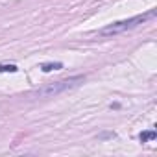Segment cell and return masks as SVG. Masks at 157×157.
<instances>
[{
  "mask_svg": "<svg viewBox=\"0 0 157 157\" xmlns=\"http://www.w3.org/2000/svg\"><path fill=\"white\" fill-rule=\"evenodd\" d=\"M153 17H155V11L151 10V11H148V13L135 15V17H131V19H124V21H118V22H113V24L102 28V30L98 32V35H100V37H111V35H117V33H124V32H128V30L137 28L139 24H144L146 21H150V19H153Z\"/></svg>",
  "mask_w": 157,
  "mask_h": 157,
  "instance_id": "cell-1",
  "label": "cell"
},
{
  "mask_svg": "<svg viewBox=\"0 0 157 157\" xmlns=\"http://www.w3.org/2000/svg\"><path fill=\"white\" fill-rule=\"evenodd\" d=\"M83 82H85V76H72V78H67V80H59V82H56V83H48V85L37 89V91L33 93V96H37V98L56 96V94H61V93H65V91H68V89L78 87V85L83 83Z\"/></svg>",
  "mask_w": 157,
  "mask_h": 157,
  "instance_id": "cell-2",
  "label": "cell"
},
{
  "mask_svg": "<svg viewBox=\"0 0 157 157\" xmlns=\"http://www.w3.org/2000/svg\"><path fill=\"white\" fill-rule=\"evenodd\" d=\"M41 68H43V72H50V70H59V68H63V65H61V63H44V65H41Z\"/></svg>",
  "mask_w": 157,
  "mask_h": 157,
  "instance_id": "cell-3",
  "label": "cell"
},
{
  "mask_svg": "<svg viewBox=\"0 0 157 157\" xmlns=\"http://www.w3.org/2000/svg\"><path fill=\"white\" fill-rule=\"evenodd\" d=\"M155 137H157V133H155L153 129H151V131H142V133L139 135V139H140L142 142H148V140H153Z\"/></svg>",
  "mask_w": 157,
  "mask_h": 157,
  "instance_id": "cell-4",
  "label": "cell"
},
{
  "mask_svg": "<svg viewBox=\"0 0 157 157\" xmlns=\"http://www.w3.org/2000/svg\"><path fill=\"white\" fill-rule=\"evenodd\" d=\"M0 72H17L15 65H0Z\"/></svg>",
  "mask_w": 157,
  "mask_h": 157,
  "instance_id": "cell-5",
  "label": "cell"
}]
</instances>
